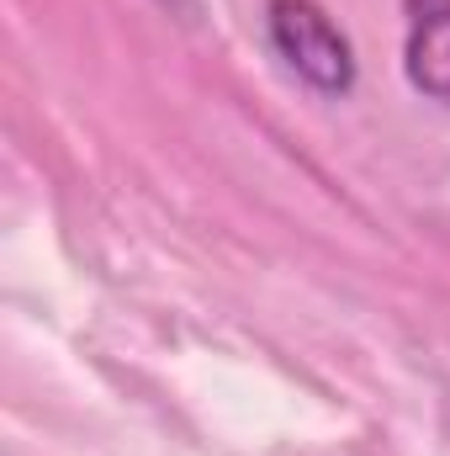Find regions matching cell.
I'll return each instance as SVG.
<instances>
[{
    "mask_svg": "<svg viewBox=\"0 0 450 456\" xmlns=\"http://www.w3.org/2000/svg\"><path fill=\"white\" fill-rule=\"evenodd\" d=\"M265 32H270V48L286 59V69L302 75L313 91L344 96L355 86V48L329 21L324 5H313V0H270Z\"/></svg>",
    "mask_w": 450,
    "mask_h": 456,
    "instance_id": "obj_1",
    "label": "cell"
},
{
    "mask_svg": "<svg viewBox=\"0 0 450 456\" xmlns=\"http://www.w3.org/2000/svg\"><path fill=\"white\" fill-rule=\"evenodd\" d=\"M403 69L430 102H450V0H403Z\"/></svg>",
    "mask_w": 450,
    "mask_h": 456,
    "instance_id": "obj_2",
    "label": "cell"
}]
</instances>
